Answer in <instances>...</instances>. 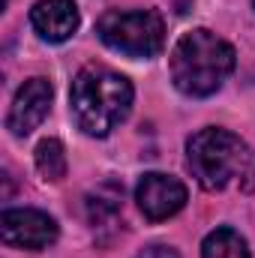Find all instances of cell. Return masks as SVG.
Returning a JSON list of instances; mask_svg holds the SVG:
<instances>
[{
	"instance_id": "obj_1",
	"label": "cell",
	"mask_w": 255,
	"mask_h": 258,
	"mask_svg": "<svg viewBox=\"0 0 255 258\" xmlns=\"http://www.w3.org/2000/svg\"><path fill=\"white\" fill-rule=\"evenodd\" d=\"M69 105L78 129L105 138L117 123H123L132 108V84L120 72L105 66H84L72 78Z\"/></svg>"
},
{
	"instance_id": "obj_2",
	"label": "cell",
	"mask_w": 255,
	"mask_h": 258,
	"mask_svg": "<svg viewBox=\"0 0 255 258\" xmlns=\"http://www.w3.org/2000/svg\"><path fill=\"white\" fill-rule=\"evenodd\" d=\"M234 69V48L216 33L198 27L177 39L171 51V81L186 96H210Z\"/></svg>"
},
{
	"instance_id": "obj_3",
	"label": "cell",
	"mask_w": 255,
	"mask_h": 258,
	"mask_svg": "<svg viewBox=\"0 0 255 258\" xmlns=\"http://www.w3.org/2000/svg\"><path fill=\"white\" fill-rule=\"evenodd\" d=\"M186 162H189L192 177L204 189H222L231 177L243 174L249 153H246V144L234 132L210 126L189 138Z\"/></svg>"
},
{
	"instance_id": "obj_4",
	"label": "cell",
	"mask_w": 255,
	"mask_h": 258,
	"mask_svg": "<svg viewBox=\"0 0 255 258\" xmlns=\"http://www.w3.org/2000/svg\"><path fill=\"white\" fill-rule=\"evenodd\" d=\"M99 39L129 57H153L162 51L165 24L162 15L153 9H132V12H105L96 24Z\"/></svg>"
},
{
	"instance_id": "obj_5",
	"label": "cell",
	"mask_w": 255,
	"mask_h": 258,
	"mask_svg": "<svg viewBox=\"0 0 255 258\" xmlns=\"http://www.w3.org/2000/svg\"><path fill=\"white\" fill-rule=\"evenodd\" d=\"M0 237L6 246L18 249H45L57 240V222L33 207L6 210L0 216Z\"/></svg>"
},
{
	"instance_id": "obj_6",
	"label": "cell",
	"mask_w": 255,
	"mask_h": 258,
	"mask_svg": "<svg viewBox=\"0 0 255 258\" xmlns=\"http://www.w3.org/2000/svg\"><path fill=\"white\" fill-rule=\"evenodd\" d=\"M135 201H138L141 213H144L150 222H159V219L174 216V213L186 204V186H183L177 177L150 171V174H144V177L138 180V186H135Z\"/></svg>"
},
{
	"instance_id": "obj_7",
	"label": "cell",
	"mask_w": 255,
	"mask_h": 258,
	"mask_svg": "<svg viewBox=\"0 0 255 258\" xmlns=\"http://www.w3.org/2000/svg\"><path fill=\"white\" fill-rule=\"evenodd\" d=\"M51 84L45 78H27L21 84V90L15 93L12 99V108H9V117H6V129L12 135H30L33 129L39 126L51 108Z\"/></svg>"
},
{
	"instance_id": "obj_8",
	"label": "cell",
	"mask_w": 255,
	"mask_h": 258,
	"mask_svg": "<svg viewBox=\"0 0 255 258\" xmlns=\"http://www.w3.org/2000/svg\"><path fill=\"white\" fill-rule=\"evenodd\" d=\"M33 30L48 42H66L78 30V6L72 0H39L30 9Z\"/></svg>"
},
{
	"instance_id": "obj_9",
	"label": "cell",
	"mask_w": 255,
	"mask_h": 258,
	"mask_svg": "<svg viewBox=\"0 0 255 258\" xmlns=\"http://www.w3.org/2000/svg\"><path fill=\"white\" fill-rule=\"evenodd\" d=\"M120 201H123V186H117L114 180L96 186L87 195V216H90L93 228H105L108 222L114 225L120 219Z\"/></svg>"
},
{
	"instance_id": "obj_10",
	"label": "cell",
	"mask_w": 255,
	"mask_h": 258,
	"mask_svg": "<svg viewBox=\"0 0 255 258\" xmlns=\"http://www.w3.org/2000/svg\"><path fill=\"white\" fill-rule=\"evenodd\" d=\"M201 258H249V246L234 228H216L204 237Z\"/></svg>"
},
{
	"instance_id": "obj_11",
	"label": "cell",
	"mask_w": 255,
	"mask_h": 258,
	"mask_svg": "<svg viewBox=\"0 0 255 258\" xmlns=\"http://www.w3.org/2000/svg\"><path fill=\"white\" fill-rule=\"evenodd\" d=\"M36 168L45 180H63L66 177V150L57 138H45L36 147Z\"/></svg>"
},
{
	"instance_id": "obj_12",
	"label": "cell",
	"mask_w": 255,
	"mask_h": 258,
	"mask_svg": "<svg viewBox=\"0 0 255 258\" xmlns=\"http://www.w3.org/2000/svg\"><path fill=\"white\" fill-rule=\"evenodd\" d=\"M135 258H180V255H177V249H171L165 243H150V246H144Z\"/></svg>"
},
{
	"instance_id": "obj_13",
	"label": "cell",
	"mask_w": 255,
	"mask_h": 258,
	"mask_svg": "<svg viewBox=\"0 0 255 258\" xmlns=\"http://www.w3.org/2000/svg\"><path fill=\"white\" fill-rule=\"evenodd\" d=\"M243 174H246V180H243V186L246 189H255V156L246 162V168H243Z\"/></svg>"
},
{
	"instance_id": "obj_14",
	"label": "cell",
	"mask_w": 255,
	"mask_h": 258,
	"mask_svg": "<svg viewBox=\"0 0 255 258\" xmlns=\"http://www.w3.org/2000/svg\"><path fill=\"white\" fill-rule=\"evenodd\" d=\"M252 3H255V0H252Z\"/></svg>"
}]
</instances>
